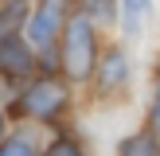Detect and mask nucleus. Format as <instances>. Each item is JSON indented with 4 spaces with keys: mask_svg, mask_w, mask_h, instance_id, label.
I'll return each instance as SVG.
<instances>
[{
    "mask_svg": "<svg viewBox=\"0 0 160 156\" xmlns=\"http://www.w3.org/2000/svg\"><path fill=\"white\" fill-rule=\"evenodd\" d=\"M62 59H67L70 78H86L94 70V31L86 20H74L67 27V55Z\"/></svg>",
    "mask_w": 160,
    "mask_h": 156,
    "instance_id": "1",
    "label": "nucleus"
},
{
    "mask_svg": "<svg viewBox=\"0 0 160 156\" xmlns=\"http://www.w3.org/2000/svg\"><path fill=\"white\" fill-rule=\"evenodd\" d=\"M67 105V90H62L59 82H35L28 94H23V101H20V109L23 113H31V117H55L59 109Z\"/></svg>",
    "mask_w": 160,
    "mask_h": 156,
    "instance_id": "2",
    "label": "nucleus"
},
{
    "mask_svg": "<svg viewBox=\"0 0 160 156\" xmlns=\"http://www.w3.org/2000/svg\"><path fill=\"white\" fill-rule=\"evenodd\" d=\"M62 8H67V0H43L39 16L31 20V39H35L39 47H51V39H55V27L62 23Z\"/></svg>",
    "mask_w": 160,
    "mask_h": 156,
    "instance_id": "3",
    "label": "nucleus"
},
{
    "mask_svg": "<svg viewBox=\"0 0 160 156\" xmlns=\"http://www.w3.org/2000/svg\"><path fill=\"white\" fill-rule=\"evenodd\" d=\"M31 66V51L23 47V39H4L0 43V70L4 74H23Z\"/></svg>",
    "mask_w": 160,
    "mask_h": 156,
    "instance_id": "4",
    "label": "nucleus"
},
{
    "mask_svg": "<svg viewBox=\"0 0 160 156\" xmlns=\"http://www.w3.org/2000/svg\"><path fill=\"white\" fill-rule=\"evenodd\" d=\"M121 156H160V144L148 133H133V137L121 140Z\"/></svg>",
    "mask_w": 160,
    "mask_h": 156,
    "instance_id": "5",
    "label": "nucleus"
},
{
    "mask_svg": "<svg viewBox=\"0 0 160 156\" xmlns=\"http://www.w3.org/2000/svg\"><path fill=\"white\" fill-rule=\"evenodd\" d=\"M113 82H125V55H109V59H106L102 86H106V90H113Z\"/></svg>",
    "mask_w": 160,
    "mask_h": 156,
    "instance_id": "6",
    "label": "nucleus"
},
{
    "mask_svg": "<svg viewBox=\"0 0 160 156\" xmlns=\"http://www.w3.org/2000/svg\"><path fill=\"white\" fill-rule=\"evenodd\" d=\"M145 8H148V0H125V27H129V31H137Z\"/></svg>",
    "mask_w": 160,
    "mask_h": 156,
    "instance_id": "7",
    "label": "nucleus"
},
{
    "mask_svg": "<svg viewBox=\"0 0 160 156\" xmlns=\"http://www.w3.org/2000/svg\"><path fill=\"white\" fill-rule=\"evenodd\" d=\"M0 156H35V148H31L28 137H12L4 148H0Z\"/></svg>",
    "mask_w": 160,
    "mask_h": 156,
    "instance_id": "8",
    "label": "nucleus"
},
{
    "mask_svg": "<svg viewBox=\"0 0 160 156\" xmlns=\"http://www.w3.org/2000/svg\"><path fill=\"white\" fill-rule=\"evenodd\" d=\"M47 156H82V148H78L70 137H62V140H55V144L47 148Z\"/></svg>",
    "mask_w": 160,
    "mask_h": 156,
    "instance_id": "9",
    "label": "nucleus"
},
{
    "mask_svg": "<svg viewBox=\"0 0 160 156\" xmlns=\"http://www.w3.org/2000/svg\"><path fill=\"white\" fill-rule=\"evenodd\" d=\"M12 27H16V12H0V43L4 39H16Z\"/></svg>",
    "mask_w": 160,
    "mask_h": 156,
    "instance_id": "10",
    "label": "nucleus"
},
{
    "mask_svg": "<svg viewBox=\"0 0 160 156\" xmlns=\"http://www.w3.org/2000/svg\"><path fill=\"white\" fill-rule=\"evenodd\" d=\"M90 12L102 16V20H109V16H113V8H109V0H90Z\"/></svg>",
    "mask_w": 160,
    "mask_h": 156,
    "instance_id": "11",
    "label": "nucleus"
},
{
    "mask_svg": "<svg viewBox=\"0 0 160 156\" xmlns=\"http://www.w3.org/2000/svg\"><path fill=\"white\" fill-rule=\"evenodd\" d=\"M152 133L160 137V94H156V105H152Z\"/></svg>",
    "mask_w": 160,
    "mask_h": 156,
    "instance_id": "12",
    "label": "nucleus"
},
{
    "mask_svg": "<svg viewBox=\"0 0 160 156\" xmlns=\"http://www.w3.org/2000/svg\"><path fill=\"white\" fill-rule=\"evenodd\" d=\"M0 129H4V121H0Z\"/></svg>",
    "mask_w": 160,
    "mask_h": 156,
    "instance_id": "13",
    "label": "nucleus"
}]
</instances>
